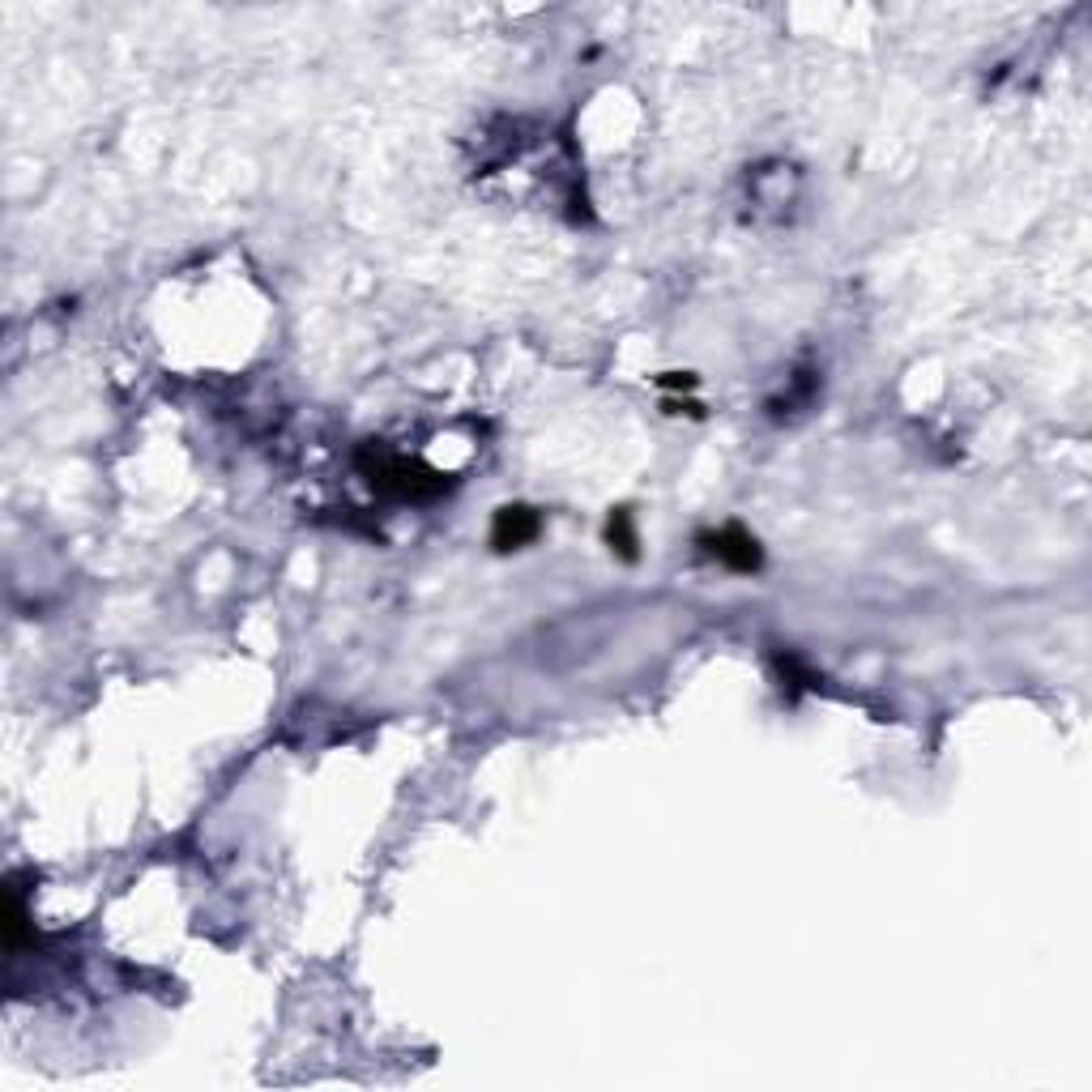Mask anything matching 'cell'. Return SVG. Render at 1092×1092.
<instances>
[{
  "label": "cell",
  "mask_w": 1092,
  "mask_h": 1092,
  "mask_svg": "<svg viewBox=\"0 0 1092 1092\" xmlns=\"http://www.w3.org/2000/svg\"><path fill=\"white\" fill-rule=\"evenodd\" d=\"M708 550L726 563V568H734V572H755L759 568V543L751 538L743 525H726V530H717L713 538H708Z\"/></svg>",
  "instance_id": "7a4b0ae2"
},
{
  "label": "cell",
  "mask_w": 1092,
  "mask_h": 1092,
  "mask_svg": "<svg viewBox=\"0 0 1092 1092\" xmlns=\"http://www.w3.org/2000/svg\"><path fill=\"white\" fill-rule=\"evenodd\" d=\"M538 530H543V517H538L534 508H525V504H508V508H499V512H495L491 546H495V550H521V546H530L534 538H538Z\"/></svg>",
  "instance_id": "6da1fadb"
},
{
  "label": "cell",
  "mask_w": 1092,
  "mask_h": 1092,
  "mask_svg": "<svg viewBox=\"0 0 1092 1092\" xmlns=\"http://www.w3.org/2000/svg\"><path fill=\"white\" fill-rule=\"evenodd\" d=\"M700 385V376H691V372H666V376H658V389H696Z\"/></svg>",
  "instance_id": "277c9868"
},
{
  "label": "cell",
  "mask_w": 1092,
  "mask_h": 1092,
  "mask_svg": "<svg viewBox=\"0 0 1092 1092\" xmlns=\"http://www.w3.org/2000/svg\"><path fill=\"white\" fill-rule=\"evenodd\" d=\"M607 543L611 550H619L623 559H636V530H632V512L627 508H614L611 521H607Z\"/></svg>",
  "instance_id": "3957f363"
}]
</instances>
